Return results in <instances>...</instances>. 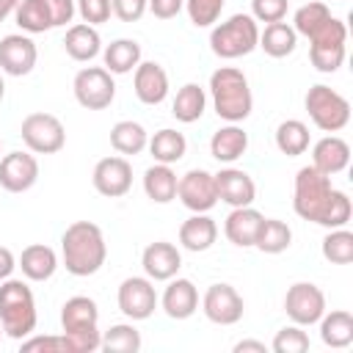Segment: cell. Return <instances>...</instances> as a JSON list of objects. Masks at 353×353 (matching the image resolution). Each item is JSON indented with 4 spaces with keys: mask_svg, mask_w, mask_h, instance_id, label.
Masks as SVG:
<instances>
[{
    "mask_svg": "<svg viewBox=\"0 0 353 353\" xmlns=\"http://www.w3.org/2000/svg\"><path fill=\"white\" fill-rule=\"evenodd\" d=\"M61 259L72 276H94L108 259V243L97 223L74 221L61 234Z\"/></svg>",
    "mask_w": 353,
    "mask_h": 353,
    "instance_id": "cell-1",
    "label": "cell"
},
{
    "mask_svg": "<svg viewBox=\"0 0 353 353\" xmlns=\"http://www.w3.org/2000/svg\"><path fill=\"white\" fill-rule=\"evenodd\" d=\"M210 99L218 119L229 124H240L254 110V94L248 77L234 66H221L210 74Z\"/></svg>",
    "mask_w": 353,
    "mask_h": 353,
    "instance_id": "cell-2",
    "label": "cell"
},
{
    "mask_svg": "<svg viewBox=\"0 0 353 353\" xmlns=\"http://www.w3.org/2000/svg\"><path fill=\"white\" fill-rule=\"evenodd\" d=\"M61 331L69 353H94L102 345L99 309L94 298L74 295L61 306Z\"/></svg>",
    "mask_w": 353,
    "mask_h": 353,
    "instance_id": "cell-3",
    "label": "cell"
},
{
    "mask_svg": "<svg viewBox=\"0 0 353 353\" xmlns=\"http://www.w3.org/2000/svg\"><path fill=\"white\" fill-rule=\"evenodd\" d=\"M0 325L11 339H25L36 328V298L22 279L0 281Z\"/></svg>",
    "mask_w": 353,
    "mask_h": 353,
    "instance_id": "cell-4",
    "label": "cell"
},
{
    "mask_svg": "<svg viewBox=\"0 0 353 353\" xmlns=\"http://www.w3.org/2000/svg\"><path fill=\"white\" fill-rule=\"evenodd\" d=\"M331 196H334V185L331 176L320 174L314 165H303L295 174V185H292V210L298 218L312 221L317 226H325L328 221V207H331Z\"/></svg>",
    "mask_w": 353,
    "mask_h": 353,
    "instance_id": "cell-5",
    "label": "cell"
},
{
    "mask_svg": "<svg viewBox=\"0 0 353 353\" xmlns=\"http://www.w3.org/2000/svg\"><path fill=\"white\" fill-rule=\"evenodd\" d=\"M256 44H259V25L251 14H232L229 19L212 25L210 30V50L223 61L243 58L254 52Z\"/></svg>",
    "mask_w": 353,
    "mask_h": 353,
    "instance_id": "cell-6",
    "label": "cell"
},
{
    "mask_svg": "<svg viewBox=\"0 0 353 353\" xmlns=\"http://www.w3.org/2000/svg\"><path fill=\"white\" fill-rule=\"evenodd\" d=\"M303 105L312 124L323 132H339L350 121V102L331 85H323V83L312 85L303 97Z\"/></svg>",
    "mask_w": 353,
    "mask_h": 353,
    "instance_id": "cell-7",
    "label": "cell"
},
{
    "mask_svg": "<svg viewBox=\"0 0 353 353\" xmlns=\"http://www.w3.org/2000/svg\"><path fill=\"white\" fill-rule=\"evenodd\" d=\"M74 14V0H19L14 19L22 33H44L69 25Z\"/></svg>",
    "mask_w": 353,
    "mask_h": 353,
    "instance_id": "cell-8",
    "label": "cell"
},
{
    "mask_svg": "<svg viewBox=\"0 0 353 353\" xmlns=\"http://www.w3.org/2000/svg\"><path fill=\"white\" fill-rule=\"evenodd\" d=\"M345 41H347V25L336 17H331L312 39H309V58L312 66L323 74H334L345 63Z\"/></svg>",
    "mask_w": 353,
    "mask_h": 353,
    "instance_id": "cell-9",
    "label": "cell"
},
{
    "mask_svg": "<svg viewBox=\"0 0 353 353\" xmlns=\"http://www.w3.org/2000/svg\"><path fill=\"white\" fill-rule=\"evenodd\" d=\"M22 143L33 154H55L66 143V130L58 116L52 113H30L22 119Z\"/></svg>",
    "mask_w": 353,
    "mask_h": 353,
    "instance_id": "cell-10",
    "label": "cell"
},
{
    "mask_svg": "<svg viewBox=\"0 0 353 353\" xmlns=\"http://www.w3.org/2000/svg\"><path fill=\"white\" fill-rule=\"evenodd\" d=\"M72 91H74V99L85 110H105L116 99V83H113V74L105 66H85V69H80L74 74Z\"/></svg>",
    "mask_w": 353,
    "mask_h": 353,
    "instance_id": "cell-11",
    "label": "cell"
},
{
    "mask_svg": "<svg viewBox=\"0 0 353 353\" xmlns=\"http://www.w3.org/2000/svg\"><path fill=\"white\" fill-rule=\"evenodd\" d=\"M119 312L127 320H146L157 309V290L149 276H130L119 284Z\"/></svg>",
    "mask_w": 353,
    "mask_h": 353,
    "instance_id": "cell-12",
    "label": "cell"
},
{
    "mask_svg": "<svg viewBox=\"0 0 353 353\" xmlns=\"http://www.w3.org/2000/svg\"><path fill=\"white\" fill-rule=\"evenodd\" d=\"M284 312L295 325H314L325 312V295L312 281H295L284 295Z\"/></svg>",
    "mask_w": 353,
    "mask_h": 353,
    "instance_id": "cell-13",
    "label": "cell"
},
{
    "mask_svg": "<svg viewBox=\"0 0 353 353\" xmlns=\"http://www.w3.org/2000/svg\"><path fill=\"white\" fill-rule=\"evenodd\" d=\"M201 312L215 325H234V323L243 320L245 306H243L240 292L232 284L221 281V284H210L207 287V292L201 298Z\"/></svg>",
    "mask_w": 353,
    "mask_h": 353,
    "instance_id": "cell-14",
    "label": "cell"
},
{
    "mask_svg": "<svg viewBox=\"0 0 353 353\" xmlns=\"http://www.w3.org/2000/svg\"><path fill=\"white\" fill-rule=\"evenodd\" d=\"M176 199L190 210V212H210L218 204V190H215V176L204 168H190L188 174L179 176L176 182Z\"/></svg>",
    "mask_w": 353,
    "mask_h": 353,
    "instance_id": "cell-15",
    "label": "cell"
},
{
    "mask_svg": "<svg viewBox=\"0 0 353 353\" xmlns=\"http://www.w3.org/2000/svg\"><path fill=\"white\" fill-rule=\"evenodd\" d=\"M91 182H94V190L99 196H108V199H121L127 196V190L132 188V165L127 157H102L97 165H94V174H91Z\"/></svg>",
    "mask_w": 353,
    "mask_h": 353,
    "instance_id": "cell-16",
    "label": "cell"
},
{
    "mask_svg": "<svg viewBox=\"0 0 353 353\" xmlns=\"http://www.w3.org/2000/svg\"><path fill=\"white\" fill-rule=\"evenodd\" d=\"M36 58L39 50L28 33H8L0 39V72L11 77H25L33 72Z\"/></svg>",
    "mask_w": 353,
    "mask_h": 353,
    "instance_id": "cell-17",
    "label": "cell"
},
{
    "mask_svg": "<svg viewBox=\"0 0 353 353\" xmlns=\"http://www.w3.org/2000/svg\"><path fill=\"white\" fill-rule=\"evenodd\" d=\"M39 179V160L30 152H8L0 157V188L8 193H25Z\"/></svg>",
    "mask_w": 353,
    "mask_h": 353,
    "instance_id": "cell-18",
    "label": "cell"
},
{
    "mask_svg": "<svg viewBox=\"0 0 353 353\" xmlns=\"http://www.w3.org/2000/svg\"><path fill=\"white\" fill-rule=\"evenodd\" d=\"M215 176V190H218V201L229 204V207H248L256 199V185L251 179V174H245L243 168L226 165L221 168Z\"/></svg>",
    "mask_w": 353,
    "mask_h": 353,
    "instance_id": "cell-19",
    "label": "cell"
},
{
    "mask_svg": "<svg viewBox=\"0 0 353 353\" xmlns=\"http://www.w3.org/2000/svg\"><path fill=\"white\" fill-rule=\"evenodd\" d=\"M141 265H143V273L152 279V281H168L179 273L182 268V254L174 243L168 240H157V243H149L141 254Z\"/></svg>",
    "mask_w": 353,
    "mask_h": 353,
    "instance_id": "cell-20",
    "label": "cell"
},
{
    "mask_svg": "<svg viewBox=\"0 0 353 353\" xmlns=\"http://www.w3.org/2000/svg\"><path fill=\"white\" fill-rule=\"evenodd\" d=\"M262 221H265V215L259 210H254L251 204L248 207H232V212L223 221V234L237 248H254Z\"/></svg>",
    "mask_w": 353,
    "mask_h": 353,
    "instance_id": "cell-21",
    "label": "cell"
},
{
    "mask_svg": "<svg viewBox=\"0 0 353 353\" xmlns=\"http://www.w3.org/2000/svg\"><path fill=\"white\" fill-rule=\"evenodd\" d=\"M163 312L171 320H188L199 309V290L190 279H168V287L163 290V298H157Z\"/></svg>",
    "mask_w": 353,
    "mask_h": 353,
    "instance_id": "cell-22",
    "label": "cell"
},
{
    "mask_svg": "<svg viewBox=\"0 0 353 353\" xmlns=\"http://www.w3.org/2000/svg\"><path fill=\"white\" fill-rule=\"evenodd\" d=\"M132 88L143 105H160L168 97V72L154 61H141L132 74Z\"/></svg>",
    "mask_w": 353,
    "mask_h": 353,
    "instance_id": "cell-23",
    "label": "cell"
},
{
    "mask_svg": "<svg viewBox=\"0 0 353 353\" xmlns=\"http://www.w3.org/2000/svg\"><path fill=\"white\" fill-rule=\"evenodd\" d=\"M347 163H350V146L339 135H325L312 149V165L325 176H334V174L345 171Z\"/></svg>",
    "mask_w": 353,
    "mask_h": 353,
    "instance_id": "cell-24",
    "label": "cell"
},
{
    "mask_svg": "<svg viewBox=\"0 0 353 353\" xmlns=\"http://www.w3.org/2000/svg\"><path fill=\"white\" fill-rule=\"evenodd\" d=\"M63 50L72 61H80V63H88L94 61L99 52H102V39H99V30L88 22H77V25H69L66 28V36H63Z\"/></svg>",
    "mask_w": 353,
    "mask_h": 353,
    "instance_id": "cell-25",
    "label": "cell"
},
{
    "mask_svg": "<svg viewBox=\"0 0 353 353\" xmlns=\"http://www.w3.org/2000/svg\"><path fill=\"white\" fill-rule=\"evenodd\" d=\"M218 240V223L207 215V212H193L188 221H182L179 226V245L185 251L201 254L207 248H212V243Z\"/></svg>",
    "mask_w": 353,
    "mask_h": 353,
    "instance_id": "cell-26",
    "label": "cell"
},
{
    "mask_svg": "<svg viewBox=\"0 0 353 353\" xmlns=\"http://www.w3.org/2000/svg\"><path fill=\"white\" fill-rule=\"evenodd\" d=\"M17 268L22 270V276L28 281H47L58 270V254L44 243H33V245L22 248Z\"/></svg>",
    "mask_w": 353,
    "mask_h": 353,
    "instance_id": "cell-27",
    "label": "cell"
},
{
    "mask_svg": "<svg viewBox=\"0 0 353 353\" xmlns=\"http://www.w3.org/2000/svg\"><path fill=\"white\" fill-rule=\"evenodd\" d=\"M245 149H248V132L240 124L226 121V127L215 130L210 138V154L218 163H234L245 154Z\"/></svg>",
    "mask_w": 353,
    "mask_h": 353,
    "instance_id": "cell-28",
    "label": "cell"
},
{
    "mask_svg": "<svg viewBox=\"0 0 353 353\" xmlns=\"http://www.w3.org/2000/svg\"><path fill=\"white\" fill-rule=\"evenodd\" d=\"M176 182L179 176L174 174L171 165L165 163H154L143 171V193L154 201V204H168L176 199Z\"/></svg>",
    "mask_w": 353,
    "mask_h": 353,
    "instance_id": "cell-29",
    "label": "cell"
},
{
    "mask_svg": "<svg viewBox=\"0 0 353 353\" xmlns=\"http://www.w3.org/2000/svg\"><path fill=\"white\" fill-rule=\"evenodd\" d=\"M256 47H262L265 55H270V58H287L298 47V33L284 19L270 22V25H265V30H259V44Z\"/></svg>",
    "mask_w": 353,
    "mask_h": 353,
    "instance_id": "cell-30",
    "label": "cell"
},
{
    "mask_svg": "<svg viewBox=\"0 0 353 353\" xmlns=\"http://www.w3.org/2000/svg\"><path fill=\"white\" fill-rule=\"evenodd\" d=\"M146 149H149V154L154 157V163L174 165V163H179V160L185 157V152H188V141H185V135H182L179 130L163 127V130H157V132L149 138Z\"/></svg>",
    "mask_w": 353,
    "mask_h": 353,
    "instance_id": "cell-31",
    "label": "cell"
},
{
    "mask_svg": "<svg viewBox=\"0 0 353 353\" xmlns=\"http://www.w3.org/2000/svg\"><path fill=\"white\" fill-rule=\"evenodd\" d=\"M320 323V339L328 347H347L353 342V314L345 309H334V312H323Z\"/></svg>",
    "mask_w": 353,
    "mask_h": 353,
    "instance_id": "cell-32",
    "label": "cell"
},
{
    "mask_svg": "<svg viewBox=\"0 0 353 353\" xmlns=\"http://www.w3.org/2000/svg\"><path fill=\"white\" fill-rule=\"evenodd\" d=\"M102 61L110 74L135 72V66L141 63V44L135 39H116L102 50Z\"/></svg>",
    "mask_w": 353,
    "mask_h": 353,
    "instance_id": "cell-33",
    "label": "cell"
},
{
    "mask_svg": "<svg viewBox=\"0 0 353 353\" xmlns=\"http://www.w3.org/2000/svg\"><path fill=\"white\" fill-rule=\"evenodd\" d=\"M204 110H207V94H204V88H201L199 83H185V85L176 91L174 102H171V113H174V119L182 121V124L199 121V119L204 116Z\"/></svg>",
    "mask_w": 353,
    "mask_h": 353,
    "instance_id": "cell-34",
    "label": "cell"
},
{
    "mask_svg": "<svg viewBox=\"0 0 353 353\" xmlns=\"http://www.w3.org/2000/svg\"><path fill=\"white\" fill-rule=\"evenodd\" d=\"M146 143H149V132L138 121L124 119L110 127V146L119 154H141L146 149Z\"/></svg>",
    "mask_w": 353,
    "mask_h": 353,
    "instance_id": "cell-35",
    "label": "cell"
},
{
    "mask_svg": "<svg viewBox=\"0 0 353 353\" xmlns=\"http://www.w3.org/2000/svg\"><path fill=\"white\" fill-rule=\"evenodd\" d=\"M309 127L301 119H284L276 127V149L287 157H298L309 149Z\"/></svg>",
    "mask_w": 353,
    "mask_h": 353,
    "instance_id": "cell-36",
    "label": "cell"
},
{
    "mask_svg": "<svg viewBox=\"0 0 353 353\" xmlns=\"http://www.w3.org/2000/svg\"><path fill=\"white\" fill-rule=\"evenodd\" d=\"M290 243H292V229L279 218H265L254 248H259L262 254H281L290 248Z\"/></svg>",
    "mask_w": 353,
    "mask_h": 353,
    "instance_id": "cell-37",
    "label": "cell"
},
{
    "mask_svg": "<svg viewBox=\"0 0 353 353\" xmlns=\"http://www.w3.org/2000/svg\"><path fill=\"white\" fill-rule=\"evenodd\" d=\"M99 347L108 353H138L141 350V331L132 323H116L102 334Z\"/></svg>",
    "mask_w": 353,
    "mask_h": 353,
    "instance_id": "cell-38",
    "label": "cell"
},
{
    "mask_svg": "<svg viewBox=\"0 0 353 353\" xmlns=\"http://www.w3.org/2000/svg\"><path fill=\"white\" fill-rule=\"evenodd\" d=\"M334 14H331V8L325 6V3H317V0H312V3H303L298 11H295V17H292V30L298 33V36H314L328 19H331Z\"/></svg>",
    "mask_w": 353,
    "mask_h": 353,
    "instance_id": "cell-39",
    "label": "cell"
},
{
    "mask_svg": "<svg viewBox=\"0 0 353 353\" xmlns=\"http://www.w3.org/2000/svg\"><path fill=\"white\" fill-rule=\"evenodd\" d=\"M323 256L331 265H350L353 262V232H347L345 226L331 229L323 237Z\"/></svg>",
    "mask_w": 353,
    "mask_h": 353,
    "instance_id": "cell-40",
    "label": "cell"
},
{
    "mask_svg": "<svg viewBox=\"0 0 353 353\" xmlns=\"http://www.w3.org/2000/svg\"><path fill=\"white\" fill-rule=\"evenodd\" d=\"M226 0H185V11L196 28H212L221 19Z\"/></svg>",
    "mask_w": 353,
    "mask_h": 353,
    "instance_id": "cell-41",
    "label": "cell"
},
{
    "mask_svg": "<svg viewBox=\"0 0 353 353\" xmlns=\"http://www.w3.org/2000/svg\"><path fill=\"white\" fill-rule=\"evenodd\" d=\"M276 353H303L309 350V334L303 331V325H284L281 331H276L273 336V345H270Z\"/></svg>",
    "mask_w": 353,
    "mask_h": 353,
    "instance_id": "cell-42",
    "label": "cell"
},
{
    "mask_svg": "<svg viewBox=\"0 0 353 353\" xmlns=\"http://www.w3.org/2000/svg\"><path fill=\"white\" fill-rule=\"evenodd\" d=\"M74 8L80 14V19L88 22V25H94V28L102 25V22H108L110 14H113L110 0H74Z\"/></svg>",
    "mask_w": 353,
    "mask_h": 353,
    "instance_id": "cell-43",
    "label": "cell"
},
{
    "mask_svg": "<svg viewBox=\"0 0 353 353\" xmlns=\"http://www.w3.org/2000/svg\"><path fill=\"white\" fill-rule=\"evenodd\" d=\"M251 17L256 22H281L287 17V0H251Z\"/></svg>",
    "mask_w": 353,
    "mask_h": 353,
    "instance_id": "cell-44",
    "label": "cell"
},
{
    "mask_svg": "<svg viewBox=\"0 0 353 353\" xmlns=\"http://www.w3.org/2000/svg\"><path fill=\"white\" fill-rule=\"evenodd\" d=\"M22 350L33 353V350H44V353H69L63 334L61 336H25L22 339Z\"/></svg>",
    "mask_w": 353,
    "mask_h": 353,
    "instance_id": "cell-45",
    "label": "cell"
},
{
    "mask_svg": "<svg viewBox=\"0 0 353 353\" xmlns=\"http://www.w3.org/2000/svg\"><path fill=\"white\" fill-rule=\"evenodd\" d=\"M110 6H113V14L121 22H138L146 14L149 0H110Z\"/></svg>",
    "mask_w": 353,
    "mask_h": 353,
    "instance_id": "cell-46",
    "label": "cell"
},
{
    "mask_svg": "<svg viewBox=\"0 0 353 353\" xmlns=\"http://www.w3.org/2000/svg\"><path fill=\"white\" fill-rule=\"evenodd\" d=\"M185 8V0H149V11L157 19H174Z\"/></svg>",
    "mask_w": 353,
    "mask_h": 353,
    "instance_id": "cell-47",
    "label": "cell"
},
{
    "mask_svg": "<svg viewBox=\"0 0 353 353\" xmlns=\"http://www.w3.org/2000/svg\"><path fill=\"white\" fill-rule=\"evenodd\" d=\"M14 268H17V256H14V254H11L6 245H0V281L11 279Z\"/></svg>",
    "mask_w": 353,
    "mask_h": 353,
    "instance_id": "cell-48",
    "label": "cell"
},
{
    "mask_svg": "<svg viewBox=\"0 0 353 353\" xmlns=\"http://www.w3.org/2000/svg\"><path fill=\"white\" fill-rule=\"evenodd\" d=\"M245 350H254V353H265V342H256V339H240L234 345V353H245Z\"/></svg>",
    "mask_w": 353,
    "mask_h": 353,
    "instance_id": "cell-49",
    "label": "cell"
},
{
    "mask_svg": "<svg viewBox=\"0 0 353 353\" xmlns=\"http://www.w3.org/2000/svg\"><path fill=\"white\" fill-rule=\"evenodd\" d=\"M17 6H19V0H0V22H3L6 17H11V14L17 11Z\"/></svg>",
    "mask_w": 353,
    "mask_h": 353,
    "instance_id": "cell-50",
    "label": "cell"
},
{
    "mask_svg": "<svg viewBox=\"0 0 353 353\" xmlns=\"http://www.w3.org/2000/svg\"><path fill=\"white\" fill-rule=\"evenodd\" d=\"M3 97H6V83H3V74H0V102H3Z\"/></svg>",
    "mask_w": 353,
    "mask_h": 353,
    "instance_id": "cell-51",
    "label": "cell"
},
{
    "mask_svg": "<svg viewBox=\"0 0 353 353\" xmlns=\"http://www.w3.org/2000/svg\"><path fill=\"white\" fill-rule=\"evenodd\" d=\"M0 339H3V325H0Z\"/></svg>",
    "mask_w": 353,
    "mask_h": 353,
    "instance_id": "cell-52",
    "label": "cell"
},
{
    "mask_svg": "<svg viewBox=\"0 0 353 353\" xmlns=\"http://www.w3.org/2000/svg\"><path fill=\"white\" fill-rule=\"evenodd\" d=\"M0 149H3V141H0Z\"/></svg>",
    "mask_w": 353,
    "mask_h": 353,
    "instance_id": "cell-53",
    "label": "cell"
}]
</instances>
